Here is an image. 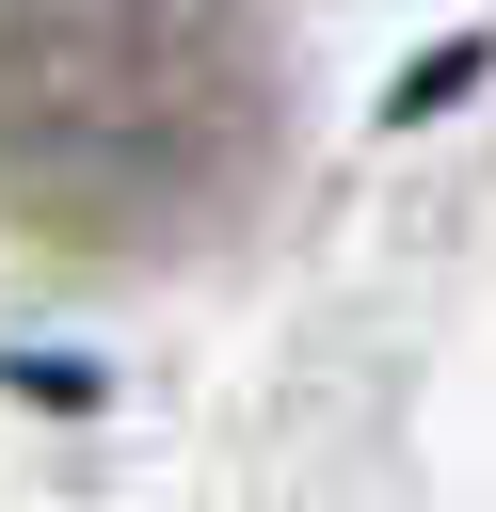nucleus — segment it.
<instances>
[{
	"label": "nucleus",
	"mask_w": 496,
	"mask_h": 512,
	"mask_svg": "<svg viewBox=\"0 0 496 512\" xmlns=\"http://www.w3.org/2000/svg\"><path fill=\"white\" fill-rule=\"evenodd\" d=\"M288 160L272 0H0V224L80 272L208 256Z\"/></svg>",
	"instance_id": "nucleus-1"
}]
</instances>
